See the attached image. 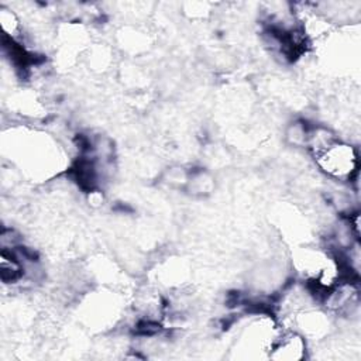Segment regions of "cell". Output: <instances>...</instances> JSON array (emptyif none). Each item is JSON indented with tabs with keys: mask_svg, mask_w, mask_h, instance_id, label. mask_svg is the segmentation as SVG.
I'll return each mask as SVG.
<instances>
[{
	"mask_svg": "<svg viewBox=\"0 0 361 361\" xmlns=\"http://www.w3.org/2000/svg\"><path fill=\"white\" fill-rule=\"evenodd\" d=\"M3 149L21 171L32 178H48L63 171L65 154L47 133L30 127H11L3 134Z\"/></svg>",
	"mask_w": 361,
	"mask_h": 361,
	"instance_id": "cell-1",
	"label": "cell"
},
{
	"mask_svg": "<svg viewBox=\"0 0 361 361\" xmlns=\"http://www.w3.org/2000/svg\"><path fill=\"white\" fill-rule=\"evenodd\" d=\"M281 329L272 312L255 310L238 331L231 351L237 358H268V351Z\"/></svg>",
	"mask_w": 361,
	"mask_h": 361,
	"instance_id": "cell-2",
	"label": "cell"
},
{
	"mask_svg": "<svg viewBox=\"0 0 361 361\" xmlns=\"http://www.w3.org/2000/svg\"><path fill=\"white\" fill-rule=\"evenodd\" d=\"M316 168L330 180L350 185L360 178V152L353 142L337 138L326 149L312 157Z\"/></svg>",
	"mask_w": 361,
	"mask_h": 361,
	"instance_id": "cell-3",
	"label": "cell"
},
{
	"mask_svg": "<svg viewBox=\"0 0 361 361\" xmlns=\"http://www.w3.org/2000/svg\"><path fill=\"white\" fill-rule=\"evenodd\" d=\"M309 350V341L305 336L295 329L282 327L268 351V358L276 361H300L307 358Z\"/></svg>",
	"mask_w": 361,
	"mask_h": 361,
	"instance_id": "cell-4",
	"label": "cell"
},
{
	"mask_svg": "<svg viewBox=\"0 0 361 361\" xmlns=\"http://www.w3.org/2000/svg\"><path fill=\"white\" fill-rule=\"evenodd\" d=\"M0 278L4 285H14L25 278V268L13 250H3L0 254Z\"/></svg>",
	"mask_w": 361,
	"mask_h": 361,
	"instance_id": "cell-5",
	"label": "cell"
},
{
	"mask_svg": "<svg viewBox=\"0 0 361 361\" xmlns=\"http://www.w3.org/2000/svg\"><path fill=\"white\" fill-rule=\"evenodd\" d=\"M337 138H340L329 126L319 124V123H310L309 134H307V142H306V151L314 157L323 149H326L330 144H333Z\"/></svg>",
	"mask_w": 361,
	"mask_h": 361,
	"instance_id": "cell-6",
	"label": "cell"
},
{
	"mask_svg": "<svg viewBox=\"0 0 361 361\" xmlns=\"http://www.w3.org/2000/svg\"><path fill=\"white\" fill-rule=\"evenodd\" d=\"M214 178L206 169H190L186 190L193 196H207L214 189Z\"/></svg>",
	"mask_w": 361,
	"mask_h": 361,
	"instance_id": "cell-7",
	"label": "cell"
},
{
	"mask_svg": "<svg viewBox=\"0 0 361 361\" xmlns=\"http://www.w3.org/2000/svg\"><path fill=\"white\" fill-rule=\"evenodd\" d=\"M0 25L3 31V38L13 41L23 39V23L13 8L6 6L0 7Z\"/></svg>",
	"mask_w": 361,
	"mask_h": 361,
	"instance_id": "cell-8",
	"label": "cell"
},
{
	"mask_svg": "<svg viewBox=\"0 0 361 361\" xmlns=\"http://www.w3.org/2000/svg\"><path fill=\"white\" fill-rule=\"evenodd\" d=\"M309 127L310 123L302 118H295L289 121L283 131L285 141L293 148H306Z\"/></svg>",
	"mask_w": 361,
	"mask_h": 361,
	"instance_id": "cell-9",
	"label": "cell"
},
{
	"mask_svg": "<svg viewBox=\"0 0 361 361\" xmlns=\"http://www.w3.org/2000/svg\"><path fill=\"white\" fill-rule=\"evenodd\" d=\"M190 169H185L182 166H171L164 172V182L169 186L175 188H186L189 179Z\"/></svg>",
	"mask_w": 361,
	"mask_h": 361,
	"instance_id": "cell-10",
	"label": "cell"
}]
</instances>
